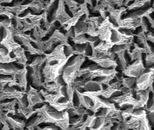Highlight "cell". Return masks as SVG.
Listing matches in <instances>:
<instances>
[{
	"instance_id": "cell-1",
	"label": "cell",
	"mask_w": 154,
	"mask_h": 130,
	"mask_svg": "<svg viewBox=\"0 0 154 130\" xmlns=\"http://www.w3.org/2000/svg\"><path fill=\"white\" fill-rule=\"evenodd\" d=\"M123 36L120 33L117 28L111 27L110 32H109V41L111 44H120L122 40Z\"/></svg>"
},
{
	"instance_id": "cell-2",
	"label": "cell",
	"mask_w": 154,
	"mask_h": 130,
	"mask_svg": "<svg viewBox=\"0 0 154 130\" xmlns=\"http://www.w3.org/2000/svg\"><path fill=\"white\" fill-rule=\"evenodd\" d=\"M94 50H95V48L93 46L92 43L88 42L86 45V47H85V51H84V55L91 58V57H92L94 56Z\"/></svg>"
},
{
	"instance_id": "cell-3",
	"label": "cell",
	"mask_w": 154,
	"mask_h": 130,
	"mask_svg": "<svg viewBox=\"0 0 154 130\" xmlns=\"http://www.w3.org/2000/svg\"><path fill=\"white\" fill-rule=\"evenodd\" d=\"M63 53L64 57L67 59L68 57H71L74 54V50L72 49L70 45L66 44V45H63Z\"/></svg>"
},
{
	"instance_id": "cell-4",
	"label": "cell",
	"mask_w": 154,
	"mask_h": 130,
	"mask_svg": "<svg viewBox=\"0 0 154 130\" xmlns=\"http://www.w3.org/2000/svg\"><path fill=\"white\" fill-rule=\"evenodd\" d=\"M87 43H76L75 45V51H76L79 54H83Z\"/></svg>"
}]
</instances>
